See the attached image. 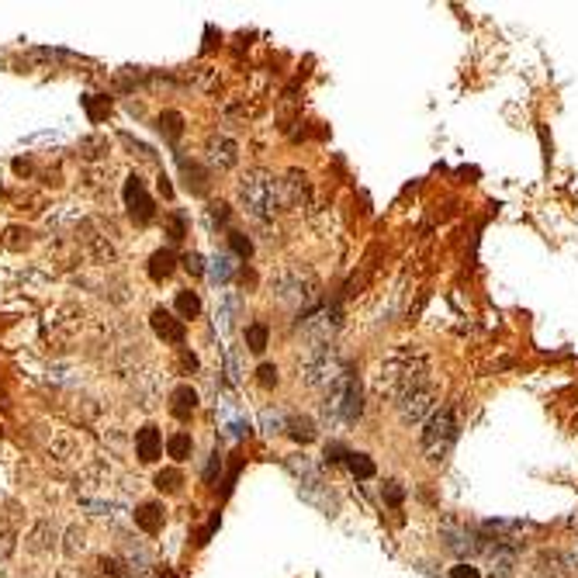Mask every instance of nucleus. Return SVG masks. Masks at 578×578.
Listing matches in <instances>:
<instances>
[{
    "mask_svg": "<svg viewBox=\"0 0 578 578\" xmlns=\"http://www.w3.org/2000/svg\"><path fill=\"white\" fill-rule=\"evenodd\" d=\"M322 412H326L329 419H336V423H357V419H360V412H364V395H360V381H357L350 371H343V378L329 388V398H326Z\"/></svg>",
    "mask_w": 578,
    "mask_h": 578,
    "instance_id": "nucleus-4",
    "label": "nucleus"
},
{
    "mask_svg": "<svg viewBox=\"0 0 578 578\" xmlns=\"http://www.w3.org/2000/svg\"><path fill=\"white\" fill-rule=\"evenodd\" d=\"M347 468L353 478H374V461L367 454H347Z\"/></svg>",
    "mask_w": 578,
    "mask_h": 578,
    "instance_id": "nucleus-20",
    "label": "nucleus"
},
{
    "mask_svg": "<svg viewBox=\"0 0 578 578\" xmlns=\"http://www.w3.org/2000/svg\"><path fill=\"white\" fill-rule=\"evenodd\" d=\"M450 578H482V572H478L475 565L461 561V565H454V568H450Z\"/></svg>",
    "mask_w": 578,
    "mask_h": 578,
    "instance_id": "nucleus-26",
    "label": "nucleus"
},
{
    "mask_svg": "<svg viewBox=\"0 0 578 578\" xmlns=\"http://www.w3.org/2000/svg\"><path fill=\"white\" fill-rule=\"evenodd\" d=\"M267 336H271V329H267L264 322L246 326V350H250V353H264V350H267Z\"/></svg>",
    "mask_w": 578,
    "mask_h": 578,
    "instance_id": "nucleus-17",
    "label": "nucleus"
},
{
    "mask_svg": "<svg viewBox=\"0 0 578 578\" xmlns=\"http://www.w3.org/2000/svg\"><path fill=\"white\" fill-rule=\"evenodd\" d=\"M181 482H184V475H181L177 468H167V471L156 475V488H160V492H177Z\"/></svg>",
    "mask_w": 578,
    "mask_h": 578,
    "instance_id": "nucleus-23",
    "label": "nucleus"
},
{
    "mask_svg": "<svg viewBox=\"0 0 578 578\" xmlns=\"http://www.w3.org/2000/svg\"><path fill=\"white\" fill-rule=\"evenodd\" d=\"M457 412L450 409V405H443V409H436L429 419H426V426H423V454H426V461L429 464H443L447 461V454L454 450V443H457Z\"/></svg>",
    "mask_w": 578,
    "mask_h": 578,
    "instance_id": "nucleus-3",
    "label": "nucleus"
},
{
    "mask_svg": "<svg viewBox=\"0 0 578 578\" xmlns=\"http://www.w3.org/2000/svg\"><path fill=\"white\" fill-rule=\"evenodd\" d=\"M402 495H405V492H402L398 482H388L385 488H381V499H385L388 505H402Z\"/></svg>",
    "mask_w": 578,
    "mask_h": 578,
    "instance_id": "nucleus-25",
    "label": "nucleus"
},
{
    "mask_svg": "<svg viewBox=\"0 0 578 578\" xmlns=\"http://www.w3.org/2000/svg\"><path fill=\"white\" fill-rule=\"evenodd\" d=\"M197 409V391L191 385H181L174 391V405H170V412L177 416V419H191V412Z\"/></svg>",
    "mask_w": 578,
    "mask_h": 578,
    "instance_id": "nucleus-14",
    "label": "nucleus"
},
{
    "mask_svg": "<svg viewBox=\"0 0 578 578\" xmlns=\"http://www.w3.org/2000/svg\"><path fill=\"white\" fill-rule=\"evenodd\" d=\"M153 333H156L160 340H167V343H184V336H188L184 319H177V315L167 312V308H156V312H153Z\"/></svg>",
    "mask_w": 578,
    "mask_h": 578,
    "instance_id": "nucleus-10",
    "label": "nucleus"
},
{
    "mask_svg": "<svg viewBox=\"0 0 578 578\" xmlns=\"http://www.w3.org/2000/svg\"><path fill=\"white\" fill-rule=\"evenodd\" d=\"M181 121H184V118H181L177 111H167V114H160V132H167L170 139H181V132H184Z\"/></svg>",
    "mask_w": 578,
    "mask_h": 578,
    "instance_id": "nucleus-22",
    "label": "nucleus"
},
{
    "mask_svg": "<svg viewBox=\"0 0 578 578\" xmlns=\"http://www.w3.org/2000/svg\"><path fill=\"white\" fill-rule=\"evenodd\" d=\"M160 450H163L160 429H156V426H142V429L135 433V454H139V461H142V464H153V461H160Z\"/></svg>",
    "mask_w": 578,
    "mask_h": 578,
    "instance_id": "nucleus-11",
    "label": "nucleus"
},
{
    "mask_svg": "<svg viewBox=\"0 0 578 578\" xmlns=\"http://www.w3.org/2000/svg\"><path fill=\"white\" fill-rule=\"evenodd\" d=\"M174 271H177V257H174V250H156L153 260H149V277H153V281H167Z\"/></svg>",
    "mask_w": 578,
    "mask_h": 578,
    "instance_id": "nucleus-13",
    "label": "nucleus"
},
{
    "mask_svg": "<svg viewBox=\"0 0 578 578\" xmlns=\"http://www.w3.org/2000/svg\"><path fill=\"white\" fill-rule=\"evenodd\" d=\"M492 578H495V575H492Z\"/></svg>",
    "mask_w": 578,
    "mask_h": 578,
    "instance_id": "nucleus-33",
    "label": "nucleus"
},
{
    "mask_svg": "<svg viewBox=\"0 0 578 578\" xmlns=\"http://www.w3.org/2000/svg\"><path fill=\"white\" fill-rule=\"evenodd\" d=\"M229 243H232V253H236L239 260H250V253H253V243H250L243 232H229Z\"/></svg>",
    "mask_w": 578,
    "mask_h": 578,
    "instance_id": "nucleus-24",
    "label": "nucleus"
},
{
    "mask_svg": "<svg viewBox=\"0 0 578 578\" xmlns=\"http://www.w3.org/2000/svg\"><path fill=\"white\" fill-rule=\"evenodd\" d=\"M222 471V457H218V450L211 454V464H208V471H204V482H215V475Z\"/></svg>",
    "mask_w": 578,
    "mask_h": 578,
    "instance_id": "nucleus-31",
    "label": "nucleus"
},
{
    "mask_svg": "<svg viewBox=\"0 0 578 578\" xmlns=\"http://www.w3.org/2000/svg\"><path fill=\"white\" fill-rule=\"evenodd\" d=\"M264 426H267V433H277V429H284V416L281 412H264Z\"/></svg>",
    "mask_w": 578,
    "mask_h": 578,
    "instance_id": "nucleus-27",
    "label": "nucleus"
},
{
    "mask_svg": "<svg viewBox=\"0 0 578 578\" xmlns=\"http://www.w3.org/2000/svg\"><path fill=\"white\" fill-rule=\"evenodd\" d=\"M429 360L423 357V353H416V350H398V353H391L385 364H381V371H378V378H374V385L381 395L388 398H405L409 391H416V388L429 385Z\"/></svg>",
    "mask_w": 578,
    "mask_h": 578,
    "instance_id": "nucleus-1",
    "label": "nucleus"
},
{
    "mask_svg": "<svg viewBox=\"0 0 578 578\" xmlns=\"http://www.w3.org/2000/svg\"><path fill=\"white\" fill-rule=\"evenodd\" d=\"M277 294H281V301H288V305H308V301H315V277L305 271H291L284 274L281 281H277Z\"/></svg>",
    "mask_w": 578,
    "mask_h": 578,
    "instance_id": "nucleus-7",
    "label": "nucleus"
},
{
    "mask_svg": "<svg viewBox=\"0 0 578 578\" xmlns=\"http://www.w3.org/2000/svg\"><path fill=\"white\" fill-rule=\"evenodd\" d=\"M125 204H128V215L135 222H149L153 218V201H149L146 184L139 177H128V184H125Z\"/></svg>",
    "mask_w": 578,
    "mask_h": 578,
    "instance_id": "nucleus-9",
    "label": "nucleus"
},
{
    "mask_svg": "<svg viewBox=\"0 0 578 578\" xmlns=\"http://www.w3.org/2000/svg\"><path fill=\"white\" fill-rule=\"evenodd\" d=\"M167 450H170V457H174V461H188V457L194 454L191 433H174V436L167 440Z\"/></svg>",
    "mask_w": 578,
    "mask_h": 578,
    "instance_id": "nucleus-16",
    "label": "nucleus"
},
{
    "mask_svg": "<svg viewBox=\"0 0 578 578\" xmlns=\"http://www.w3.org/2000/svg\"><path fill=\"white\" fill-rule=\"evenodd\" d=\"M211 222L225 225L229 222V204H211Z\"/></svg>",
    "mask_w": 578,
    "mask_h": 578,
    "instance_id": "nucleus-30",
    "label": "nucleus"
},
{
    "mask_svg": "<svg viewBox=\"0 0 578 578\" xmlns=\"http://www.w3.org/2000/svg\"><path fill=\"white\" fill-rule=\"evenodd\" d=\"M135 526L146 533H160L163 530V505L160 502H142L135 509Z\"/></svg>",
    "mask_w": 578,
    "mask_h": 578,
    "instance_id": "nucleus-12",
    "label": "nucleus"
},
{
    "mask_svg": "<svg viewBox=\"0 0 578 578\" xmlns=\"http://www.w3.org/2000/svg\"><path fill=\"white\" fill-rule=\"evenodd\" d=\"M211 160L225 170V167H232L239 156H236V142H229V139H218V142H211Z\"/></svg>",
    "mask_w": 578,
    "mask_h": 578,
    "instance_id": "nucleus-18",
    "label": "nucleus"
},
{
    "mask_svg": "<svg viewBox=\"0 0 578 578\" xmlns=\"http://www.w3.org/2000/svg\"><path fill=\"white\" fill-rule=\"evenodd\" d=\"M284 429H291V436L298 440V443H308V440H315V426H312V419H305V416H294L284 423Z\"/></svg>",
    "mask_w": 578,
    "mask_h": 578,
    "instance_id": "nucleus-19",
    "label": "nucleus"
},
{
    "mask_svg": "<svg viewBox=\"0 0 578 578\" xmlns=\"http://www.w3.org/2000/svg\"><path fill=\"white\" fill-rule=\"evenodd\" d=\"M301 329H305V336L315 347H329V336L340 329V308H319V312H312L308 319H301Z\"/></svg>",
    "mask_w": 578,
    "mask_h": 578,
    "instance_id": "nucleus-8",
    "label": "nucleus"
},
{
    "mask_svg": "<svg viewBox=\"0 0 578 578\" xmlns=\"http://www.w3.org/2000/svg\"><path fill=\"white\" fill-rule=\"evenodd\" d=\"M170 239H174V243H177V239H184V222H181V218H174V222H170Z\"/></svg>",
    "mask_w": 578,
    "mask_h": 578,
    "instance_id": "nucleus-32",
    "label": "nucleus"
},
{
    "mask_svg": "<svg viewBox=\"0 0 578 578\" xmlns=\"http://www.w3.org/2000/svg\"><path fill=\"white\" fill-rule=\"evenodd\" d=\"M177 312H181V319H194V315L201 312L197 291H181V294H177Z\"/></svg>",
    "mask_w": 578,
    "mask_h": 578,
    "instance_id": "nucleus-21",
    "label": "nucleus"
},
{
    "mask_svg": "<svg viewBox=\"0 0 578 578\" xmlns=\"http://www.w3.org/2000/svg\"><path fill=\"white\" fill-rule=\"evenodd\" d=\"M232 274H236L232 257H229V253H215V257H211V267H208V277H211L215 284H225Z\"/></svg>",
    "mask_w": 578,
    "mask_h": 578,
    "instance_id": "nucleus-15",
    "label": "nucleus"
},
{
    "mask_svg": "<svg viewBox=\"0 0 578 578\" xmlns=\"http://www.w3.org/2000/svg\"><path fill=\"white\" fill-rule=\"evenodd\" d=\"M260 385H277V367L274 364H260Z\"/></svg>",
    "mask_w": 578,
    "mask_h": 578,
    "instance_id": "nucleus-29",
    "label": "nucleus"
},
{
    "mask_svg": "<svg viewBox=\"0 0 578 578\" xmlns=\"http://www.w3.org/2000/svg\"><path fill=\"white\" fill-rule=\"evenodd\" d=\"M343 360L333 347H315V353L305 360V381L312 388H333L343 378Z\"/></svg>",
    "mask_w": 578,
    "mask_h": 578,
    "instance_id": "nucleus-5",
    "label": "nucleus"
},
{
    "mask_svg": "<svg viewBox=\"0 0 578 578\" xmlns=\"http://www.w3.org/2000/svg\"><path fill=\"white\" fill-rule=\"evenodd\" d=\"M239 201H243V208L253 215V218H260V222H271L277 211H281V184L267 174V170H253L243 184H239Z\"/></svg>",
    "mask_w": 578,
    "mask_h": 578,
    "instance_id": "nucleus-2",
    "label": "nucleus"
},
{
    "mask_svg": "<svg viewBox=\"0 0 578 578\" xmlns=\"http://www.w3.org/2000/svg\"><path fill=\"white\" fill-rule=\"evenodd\" d=\"M433 398H436L433 385H423V388H416V391H409L405 398H398V402H395L398 419H402L405 426H416V423L429 419V416L436 412V409H433Z\"/></svg>",
    "mask_w": 578,
    "mask_h": 578,
    "instance_id": "nucleus-6",
    "label": "nucleus"
},
{
    "mask_svg": "<svg viewBox=\"0 0 578 578\" xmlns=\"http://www.w3.org/2000/svg\"><path fill=\"white\" fill-rule=\"evenodd\" d=\"M184 267L191 271L194 277H201V274H204V260H201V253H188V257H184Z\"/></svg>",
    "mask_w": 578,
    "mask_h": 578,
    "instance_id": "nucleus-28",
    "label": "nucleus"
}]
</instances>
